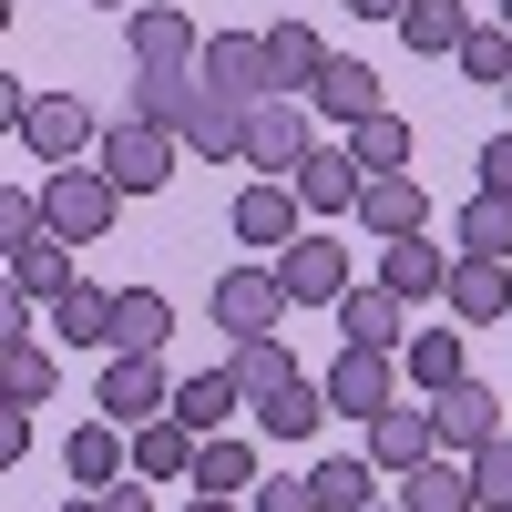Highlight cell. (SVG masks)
Returning <instances> with one entry per match:
<instances>
[{"label":"cell","instance_id":"obj_1","mask_svg":"<svg viewBox=\"0 0 512 512\" xmlns=\"http://www.w3.org/2000/svg\"><path fill=\"white\" fill-rule=\"evenodd\" d=\"M113 205H123V185L103 164H52V185H41V216H52V236H72V246L113 236Z\"/></svg>","mask_w":512,"mask_h":512},{"label":"cell","instance_id":"obj_2","mask_svg":"<svg viewBox=\"0 0 512 512\" xmlns=\"http://www.w3.org/2000/svg\"><path fill=\"white\" fill-rule=\"evenodd\" d=\"M246 113L256 103H236V93H216V82H185V113H175V144L185 154H205V164H246Z\"/></svg>","mask_w":512,"mask_h":512},{"label":"cell","instance_id":"obj_3","mask_svg":"<svg viewBox=\"0 0 512 512\" xmlns=\"http://www.w3.org/2000/svg\"><path fill=\"white\" fill-rule=\"evenodd\" d=\"M175 134H164V123H134V113H113L103 123V175L123 185V195H154V185H175Z\"/></svg>","mask_w":512,"mask_h":512},{"label":"cell","instance_id":"obj_4","mask_svg":"<svg viewBox=\"0 0 512 512\" xmlns=\"http://www.w3.org/2000/svg\"><path fill=\"white\" fill-rule=\"evenodd\" d=\"M308 144H318V103L308 93H267L246 113V164H256V175H297Z\"/></svg>","mask_w":512,"mask_h":512},{"label":"cell","instance_id":"obj_5","mask_svg":"<svg viewBox=\"0 0 512 512\" xmlns=\"http://www.w3.org/2000/svg\"><path fill=\"white\" fill-rule=\"evenodd\" d=\"M318 379H328V410H338V420H379V410L400 400V359H390V349H349V338H338V359H328Z\"/></svg>","mask_w":512,"mask_h":512},{"label":"cell","instance_id":"obj_6","mask_svg":"<svg viewBox=\"0 0 512 512\" xmlns=\"http://www.w3.org/2000/svg\"><path fill=\"white\" fill-rule=\"evenodd\" d=\"M216 93L236 103H267L277 93V52H267V31H205V62H195Z\"/></svg>","mask_w":512,"mask_h":512},{"label":"cell","instance_id":"obj_7","mask_svg":"<svg viewBox=\"0 0 512 512\" xmlns=\"http://www.w3.org/2000/svg\"><path fill=\"white\" fill-rule=\"evenodd\" d=\"M277 287H287V308H338V297H349V246L338 236L277 246Z\"/></svg>","mask_w":512,"mask_h":512},{"label":"cell","instance_id":"obj_8","mask_svg":"<svg viewBox=\"0 0 512 512\" xmlns=\"http://www.w3.org/2000/svg\"><path fill=\"white\" fill-rule=\"evenodd\" d=\"M216 328H226V338H277V328H287L277 267H226V277H216Z\"/></svg>","mask_w":512,"mask_h":512},{"label":"cell","instance_id":"obj_9","mask_svg":"<svg viewBox=\"0 0 512 512\" xmlns=\"http://www.w3.org/2000/svg\"><path fill=\"white\" fill-rule=\"evenodd\" d=\"M287 185H297V205H308V216H359V185H369V175H359L349 144H308Z\"/></svg>","mask_w":512,"mask_h":512},{"label":"cell","instance_id":"obj_10","mask_svg":"<svg viewBox=\"0 0 512 512\" xmlns=\"http://www.w3.org/2000/svg\"><path fill=\"white\" fill-rule=\"evenodd\" d=\"M359 226H369V246L431 236V185H420V175H369V185H359Z\"/></svg>","mask_w":512,"mask_h":512},{"label":"cell","instance_id":"obj_11","mask_svg":"<svg viewBox=\"0 0 512 512\" xmlns=\"http://www.w3.org/2000/svg\"><path fill=\"white\" fill-rule=\"evenodd\" d=\"M21 144H31L41 164H82V154H103V134H93V113H82L72 93H41V103L21 113Z\"/></svg>","mask_w":512,"mask_h":512},{"label":"cell","instance_id":"obj_12","mask_svg":"<svg viewBox=\"0 0 512 512\" xmlns=\"http://www.w3.org/2000/svg\"><path fill=\"white\" fill-rule=\"evenodd\" d=\"M246 246H297V236H308V205H297V185L287 175H256L246 195H236V216H226Z\"/></svg>","mask_w":512,"mask_h":512},{"label":"cell","instance_id":"obj_13","mask_svg":"<svg viewBox=\"0 0 512 512\" xmlns=\"http://www.w3.org/2000/svg\"><path fill=\"white\" fill-rule=\"evenodd\" d=\"M431 420H441V451H492L512 420H502V390H482V379H451V390L431 400Z\"/></svg>","mask_w":512,"mask_h":512},{"label":"cell","instance_id":"obj_14","mask_svg":"<svg viewBox=\"0 0 512 512\" xmlns=\"http://www.w3.org/2000/svg\"><path fill=\"white\" fill-rule=\"evenodd\" d=\"M164 338H175V297L164 287H113V359H164Z\"/></svg>","mask_w":512,"mask_h":512},{"label":"cell","instance_id":"obj_15","mask_svg":"<svg viewBox=\"0 0 512 512\" xmlns=\"http://www.w3.org/2000/svg\"><path fill=\"white\" fill-rule=\"evenodd\" d=\"M451 318L461 328H492V318H512V256H451Z\"/></svg>","mask_w":512,"mask_h":512},{"label":"cell","instance_id":"obj_16","mask_svg":"<svg viewBox=\"0 0 512 512\" xmlns=\"http://www.w3.org/2000/svg\"><path fill=\"white\" fill-rule=\"evenodd\" d=\"M379 287H390L400 308L441 297V287H451V246H431V236H390V246H379Z\"/></svg>","mask_w":512,"mask_h":512},{"label":"cell","instance_id":"obj_17","mask_svg":"<svg viewBox=\"0 0 512 512\" xmlns=\"http://www.w3.org/2000/svg\"><path fill=\"white\" fill-rule=\"evenodd\" d=\"M400 512H482V492H472V451H431L420 472H400Z\"/></svg>","mask_w":512,"mask_h":512},{"label":"cell","instance_id":"obj_18","mask_svg":"<svg viewBox=\"0 0 512 512\" xmlns=\"http://www.w3.org/2000/svg\"><path fill=\"white\" fill-rule=\"evenodd\" d=\"M195 21L185 11H164V0H144L134 11V72H195Z\"/></svg>","mask_w":512,"mask_h":512},{"label":"cell","instance_id":"obj_19","mask_svg":"<svg viewBox=\"0 0 512 512\" xmlns=\"http://www.w3.org/2000/svg\"><path fill=\"white\" fill-rule=\"evenodd\" d=\"M431 451H441V420H431V410H400V400H390V410L369 420V461H379V472H420Z\"/></svg>","mask_w":512,"mask_h":512},{"label":"cell","instance_id":"obj_20","mask_svg":"<svg viewBox=\"0 0 512 512\" xmlns=\"http://www.w3.org/2000/svg\"><path fill=\"white\" fill-rule=\"evenodd\" d=\"M123 461H134V441H123V420H82V431L62 441V472H72L82 492H113V482H123Z\"/></svg>","mask_w":512,"mask_h":512},{"label":"cell","instance_id":"obj_21","mask_svg":"<svg viewBox=\"0 0 512 512\" xmlns=\"http://www.w3.org/2000/svg\"><path fill=\"white\" fill-rule=\"evenodd\" d=\"M154 410H175V379H164L154 359H113L103 369V420L134 431V420H154Z\"/></svg>","mask_w":512,"mask_h":512},{"label":"cell","instance_id":"obj_22","mask_svg":"<svg viewBox=\"0 0 512 512\" xmlns=\"http://www.w3.org/2000/svg\"><path fill=\"white\" fill-rule=\"evenodd\" d=\"M236 410H246V379H236V369H195V379H175V420H185L195 441H216Z\"/></svg>","mask_w":512,"mask_h":512},{"label":"cell","instance_id":"obj_23","mask_svg":"<svg viewBox=\"0 0 512 512\" xmlns=\"http://www.w3.org/2000/svg\"><path fill=\"white\" fill-rule=\"evenodd\" d=\"M134 482H195V431H185L175 410L134 420Z\"/></svg>","mask_w":512,"mask_h":512},{"label":"cell","instance_id":"obj_24","mask_svg":"<svg viewBox=\"0 0 512 512\" xmlns=\"http://www.w3.org/2000/svg\"><path fill=\"white\" fill-rule=\"evenodd\" d=\"M328 123H369V113H390L379 103V72L359 62V52H328V72H318V93H308Z\"/></svg>","mask_w":512,"mask_h":512},{"label":"cell","instance_id":"obj_25","mask_svg":"<svg viewBox=\"0 0 512 512\" xmlns=\"http://www.w3.org/2000/svg\"><path fill=\"white\" fill-rule=\"evenodd\" d=\"M338 338H349V349H410L400 297L390 287H349V297H338Z\"/></svg>","mask_w":512,"mask_h":512},{"label":"cell","instance_id":"obj_26","mask_svg":"<svg viewBox=\"0 0 512 512\" xmlns=\"http://www.w3.org/2000/svg\"><path fill=\"white\" fill-rule=\"evenodd\" d=\"M400 41H410L420 62H451L461 41H472V11H461V0H410V11H400Z\"/></svg>","mask_w":512,"mask_h":512},{"label":"cell","instance_id":"obj_27","mask_svg":"<svg viewBox=\"0 0 512 512\" xmlns=\"http://www.w3.org/2000/svg\"><path fill=\"white\" fill-rule=\"evenodd\" d=\"M52 349H41V338H0V400H11V410H41V400H52Z\"/></svg>","mask_w":512,"mask_h":512},{"label":"cell","instance_id":"obj_28","mask_svg":"<svg viewBox=\"0 0 512 512\" xmlns=\"http://www.w3.org/2000/svg\"><path fill=\"white\" fill-rule=\"evenodd\" d=\"M318 420H328V379H308V369H297L287 390H277L267 410H256V431H267V441H308Z\"/></svg>","mask_w":512,"mask_h":512},{"label":"cell","instance_id":"obj_29","mask_svg":"<svg viewBox=\"0 0 512 512\" xmlns=\"http://www.w3.org/2000/svg\"><path fill=\"white\" fill-rule=\"evenodd\" d=\"M267 52H277V93H318V72H328V41L308 21H277L267 31Z\"/></svg>","mask_w":512,"mask_h":512},{"label":"cell","instance_id":"obj_30","mask_svg":"<svg viewBox=\"0 0 512 512\" xmlns=\"http://www.w3.org/2000/svg\"><path fill=\"white\" fill-rule=\"evenodd\" d=\"M236 379H246V410H267L287 379H297V359H287V338H236V359H226Z\"/></svg>","mask_w":512,"mask_h":512},{"label":"cell","instance_id":"obj_31","mask_svg":"<svg viewBox=\"0 0 512 512\" xmlns=\"http://www.w3.org/2000/svg\"><path fill=\"white\" fill-rule=\"evenodd\" d=\"M400 369L420 379V390H451V379H472V369H461V328H410V349H400Z\"/></svg>","mask_w":512,"mask_h":512},{"label":"cell","instance_id":"obj_32","mask_svg":"<svg viewBox=\"0 0 512 512\" xmlns=\"http://www.w3.org/2000/svg\"><path fill=\"white\" fill-rule=\"evenodd\" d=\"M11 287H21V297H62V287H72V236H31V246H11Z\"/></svg>","mask_w":512,"mask_h":512},{"label":"cell","instance_id":"obj_33","mask_svg":"<svg viewBox=\"0 0 512 512\" xmlns=\"http://www.w3.org/2000/svg\"><path fill=\"white\" fill-rule=\"evenodd\" d=\"M349 154H359V175H410V123H400V113L349 123Z\"/></svg>","mask_w":512,"mask_h":512},{"label":"cell","instance_id":"obj_34","mask_svg":"<svg viewBox=\"0 0 512 512\" xmlns=\"http://www.w3.org/2000/svg\"><path fill=\"white\" fill-rule=\"evenodd\" d=\"M52 328L82 338V349H103V338H113V287H82V277H72V287L52 297Z\"/></svg>","mask_w":512,"mask_h":512},{"label":"cell","instance_id":"obj_35","mask_svg":"<svg viewBox=\"0 0 512 512\" xmlns=\"http://www.w3.org/2000/svg\"><path fill=\"white\" fill-rule=\"evenodd\" d=\"M451 236H461V256H512V195H472L451 216Z\"/></svg>","mask_w":512,"mask_h":512},{"label":"cell","instance_id":"obj_36","mask_svg":"<svg viewBox=\"0 0 512 512\" xmlns=\"http://www.w3.org/2000/svg\"><path fill=\"white\" fill-rule=\"evenodd\" d=\"M195 492H256V451L246 441H195Z\"/></svg>","mask_w":512,"mask_h":512},{"label":"cell","instance_id":"obj_37","mask_svg":"<svg viewBox=\"0 0 512 512\" xmlns=\"http://www.w3.org/2000/svg\"><path fill=\"white\" fill-rule=\"evenodd\" d=\"M379 461H318V472H308V492H318V512H369L379 502Z\"/></svg>","mask_w":512,"mask_h":512},{"label":"cell","instance_id":"obj_38","mask_svg":"<svg viewBox=\"0 0 512 512\" xmlns=\"http://www.w3.org/2000/svg\"><path fill=\"white\" fill-rule=\"evenodd\" d=\"M185 82H195V72H134V82H123V113H134V123H164V134H175Z\"/></svg>","mask_w":512,"mask_h":512},{"label":"cell","instance_id":"obj_39","mask_svg":"<svg viewBox=\"0 0 512 512\" xmlns=\"http://www.w3.org/2000/svg\"><path fill=\"white\" fill-rule=\"evenodd\" d=\"M451 62L472 72V82H492V93H502V82H512V21H472V41H461Z\"/></svg>","mask_w":512,"mask_h":512},{"label":"cell","instance_id":"obj_40","mask_svg":"<svg viewBox=\"0 0 512 512\" xmlns=\"http://www.w3.org/2000/svg\"><path fill=\"white\" fill-rule=\"evenodd\" d=\"M472 492H482V512H512V431L492 451H472Z\"/></svg>","mask_w":512,"mask_h":512},{"label":"cell","instance_id":"obj_41","mask_svg":"<svg viewBox=\"0 0 512 512\" xmlns=\"http://www.w3.org/2000/svg\"><path fill=\"white\" fill-rule=\"evenodd\" d=\"M31 236H52L41 195H0V246H31Z\"/></svg>","mask_w":512,"mask_h":512},{"label":"cell","instance_id":"obj_42","mask_svg":"<svg viewBox=\"0 0 512 512\" xmlns=\"http://www.w3.org/2000/svg\"><path fill=\"white\" fill-rule=\"evenodd\" d=\"M246 512H318V492H308V472H297V482L277 472V482H256V492H246Z\"/></svg>","mask_w":512,"mask_h":512},{"label":"cell","instance_id":"obj_43","mask_svg":"<svg viewBox=\"0 0 512 512\" xmlns=\"http://www.w3.org/2000/svg\"><path fill=\"white\" fill-rule=\"evenodd\" d=\"M482 195H512V134L482 144Z\"/></svg>","mask_w":512,"mask_h":512},{"label":"cell","instance_id":"obj_44","mask_svg":"<svg viewBox=\"0 0 512 512\" xmlns=\"http://www.w3.org/2000/svg\"><path fill=\"white\" fill-rule=\"evenodd\" d=\"M21 451H31V410L0 400V461H21Z\"/></svg>","mask_w":512,"mask_h":512},{"label":"cell","instance_id":"obj_45","mask_svg":"<svg viewBox=\"0 0 512 512\" xmlns=\"http://www.w3.org/2000/svg\"><path fill=\"white\" fill-rule=\"evenodd\" d=\"M349 11H359V21H400L410 0H349Z\"/></svg>","mask_w":512,"mask_h":512},{"label":"cell","instance_id":"obj_46","mask_svg":"<svg viewBox=\"0 0 512 512\" xmlns=\"http://www.w3.org/2000/svg\"><path fill=\"white\" fill-rule=\"evenodd\" d=\"M185 512H246V502H236V492H195Z\"/></svg>","mask_w":512,"mask_h":512},{"label":"cell","instance_id":"obj_47","mask_svg":"<svg viewBox=\"0 0 512 512\" xmlns=\"http://www.w3.org/2000/svg\"><path fill=\"white\" fill-rule=\"evenodd\" d=\"M72 512H123V502L113 492H72Z\"/></svg>","mask_w":512,"mask_h":512},{"label":"cell","instance_id":"obj_48","mask_svg":"<svg viewBox=\"0 0 512 512\" xmlns=\"http://www.w3.org/2000/svg\"><path fill=\"white\" fill-rule=\"evenodd\" d=\"M492 21H512V0H492Z\"/></svg>","mask_w":512,"mask_h":512},{"label":"cell","instance_id":"obj_49","mask_svg":"<svg viewBox=\"0 0 512 512\" xmlns=\"http://www.w3.org/2000/svg\"><path fill=\"white\" fill-rule=\"evenodd\" d=\"M369 512H400V502H369Z\"/></svg>","mask_w":512,"mask_h":512},{"label":"cell","instance_id":"obj_50","mask_svg":"<svg viewBox=\"0 0 512 512\" xmlns=\"http://www.w3.org/2000/svg\"><path fill=\"white\" fill-rule=\"evenodd\" d=\"M502 103H512V82H502Z\"/></svg>","mask_w":512,"mask_h":512},{"label":"cell","instance_id":"obj_51","mask_svg":"<svg viewBox=\"0 0 512 512\" xmlns=\"http://www.w3.org/2000/svg\"><path fill=\"white\" fill-rule=\"evenodd\" d=\"M113 11H123V0H113Z\"/></svg>","mask_w":512,"mask_h":512}]
</instances>
